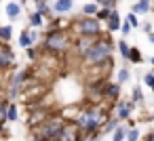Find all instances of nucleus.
I'll return each mask as SVG.
<instances>
[{
  "label": "nucleus",
  "mask_w": 154,
  "mask_h": 141,
  "mask_svg": "<svg viewBox=\"0 0 154 141\" xmlns=\"http://www.w3.org/2000/svg\"><path fill=\"white\" fill-rule=\"evenodd\" d=\"M112 51H114L112 42H110L108 38H101V36H99V38L93 42V46L85 51L82 61H85L87 65H95V63H99V61H103V59H110Z\"/></svg>",
  "instance_id": "1"
},
{
  "label": "nucleus",
  "mask_w": 154,
  "mask_h": 141,
  "mask_svg": "<svg viewBox=\"0 0 154 141\" xmlns=\"http://www.w3.org/2000/svg\"><path fill=\"white\" fill-rule=\"evenodd\" d=\"M72 36L66 30H49L47 38H45V51L49 53H63L68 49H72Z\"/></svg>",
  "instance_id": "2"
},
{
  "label": "nucleus",
  "mask_w": 154,
  "mask_h": 141,
  "mask_svg": "<svg viewBox=\"0 0 154 141\" xmlns=\"http://www.w3.org/2000/svg\"><path fill=\"white\" fill-rule=\"evenodd\" d=\"M63 124H66V120L61 116H47L34 128V137L36 139H45V141H53V139H57V135H59Z\"/></svg>",
  "instance_id": "3"
},
{
  "label": "nucleus",
  "mask_w": 154,
  "mask_h": 141,
  "mask_svg": "<svg viewBox=\"0 0 154 141\" xmlns=\"http://www.w3.org/2000/svg\"><path fill=\"white\" fill-rule=\"evenodd\" d=\"M72 32L78 34V36H101L99 21H97L93 15H85L82 19L74 21V23H72Z\"/></svg>",
  "instance_id": "4"
},
{
  "label": "nucleus",
  "mask_w": 154,
  "mask_h": 141,
  "mask_svg": "<svg viewBox=\"0 0 154 141\" xmlns=\"http://www.w3.org/2000/svg\"><path fill=\"white\" fill-rule=\"evenodd\" d=\"M26 78H30V72H28V70H21V72L15 74V78H13V82H11V99L17 97V93H19L21 84L26 82Z\"/></svg>",
  "instance_id": "5"
},
{
  "label": "nucleus",
  "mask_w": 154,
  "mask_h": 141,
  "mask_svg": "<svg viewBox=\"0 0 154 141\" xmlns=\"http://www.w3.org/2000/svg\"><path fill=\"white\" fill-rule=\"evenodd\" d=\"M57 139H61V141H68V139H80V130H78L76 124H63L61 130H59V135H57Z\"/></svg>",
  "instance_id": "6"
},
{
  "label": "nucleus",
  "mask_w": 154,
  "mask_h": 141,
  "mask_svg": "<svg viewBox=\"0 0 154 141\" xmlns=\"http://www.w3.org/2000/svg\"><path fill=\"white\" fill-rule=\"evenodd\" d=\"M99 36H78V40H76V53L82 57L85 55V51L87 49H91L93 46V42L97 40Z\"/></svg>",
  "instance_id": "7"
},
{
  "label": "nucleus",
  "mask_w": 154,
  "mask_h": 141,
  "mask_svg": "<svg viewBox=\"0 0 154 141\" xmlns=\"http://www.w3.org/2000/svg\"><path fill=\"white\" fill-rule=\"evenodd\" d=\"M13 51L9 49V46H2L0 44V70H7V68H11L13 65Z\"/></svg>",
  "instance_id": "8"
},
{
  "label": "nucleus",
  "mask_w": 154,
  "mask_h": 141,
  "mask_svg": "<svg viewBox=\"0 0 154 141\" xmlns=\"http://www.w3.org/2000/svg\"><path fill=\"white\" fill-rule=\"evenodd\" d=\"M106 23H108V32H116V30H118V26H120V15L112 9V11H110V15H108V19H106Z\"/></svg>",
  "instance_id": "9"
},
{
  "label": "nucleus",
  "mask_w": 154,
  "mask_h": 141,
  "mask_svg": "<svg viewBox=\"0 0 154 141\" xmlns=\"http://www.w3.org/2000/svg\"><path fill=\"white\" fill-rule=\"evenodd\" d=\"M19 13H21V4H19V2H9V4H7V15H9V19H17Z\"/></svg>",
  "instance_id": "10"
},
{
  "label": "nucleus",
  "mask_w": 154,
  "mask_h": 141,
  "mask_svg": "<svg viewBox=\"0 0 154 141\" xmlns=\"http://www.w3.org/2000/svg\"><path fill=\"white\" fill-rule=\"evenodd\" d=\"M118 93H120V86H118V84H106V86H103V97L118 99Z\"/></svg>",
  "instance_id": "11"
},
{
  "label": "nucleus",
  "mask_w": 154,
  "mask_h": 141,
  "mask_svg": "<svg viewBox=\"0 0 154 141\" xmlns=\"http://www.w3.org/2000/svg\"><path fill=\"white\" fill-rule=\"evenodd\" d=\"M129 110H131V103H120L116 107V118L118 120H127L129 118Z\"/></svg>",
  "instance_id": "12"
},
{
  "label": "nucleus",
  "mask_w": 154,
  "mask_h": 141,
  "mask_svg": "<svg viewBox=\"0 0 154 141\" xmlns=\"http://www.w3.org/2000/svg\"><path fill=\"white\" fill-rule=\"evenodd\" d=\"M53 9H55L57 13H68V11L72 9V0H57V2L53 4Z\"/></svg>",
  "instance_id": "13"
},
{
  "label": "nucleus",
  "mask_w": 154,
  "mask_h": 141,
  "mask_svg": "<svg viewBox=\"0 0 154 141\" xmlns=\"http://www.w3.org/2000/svg\"><path fill=\"white\" fill-rule=\"evenodd\" d=\"M150 11V2H143V0H137V2L133 4V13L141 15V13H148Z\"/></svg>",
  "instance_id": "14"
},
{
  "label": "nucleus",
  "mask_w": 154,
  "mask_h": 141,
  "mask_svg": "<svg viewBox=\"0 0 154 141\" xmlns=\"http://www.w3.org/2000/svg\"><path fill=\"white\" fill-rule=\"evenodd\" d=\"M127 59H131L133 63H141V61H143V57H141V53H139L137 49H131V46H129V53H127Z\"/></svg>",
  "instance_id": "15"
},
{
  "label": "nucleus",
  "mask_w": 154,
  "mask_h": 141,
  "mask_svg": "<svg viewBox=\"0 0 154 141\" xmlns=\"http://www.w3.org/2000/svg\"><path fill=\"white\" fill-rule=\"evenodd\" d=\"M7 107H9L7 99H5V97H0V124H5V122H7Z\"/></svg>",
  "instance_id": "16"
},
{
  "label": "nucleus",
  "mask_w": 154,
  "mask_h": 141,
  "mask_svg": "<svg viewBox=\"0 0 154 141\" xmlns=\"http://www.w3.org/2000/svg\"><path fill=\"white\" fill-rule=\"evenodd\" d=\"M11 30H13L11 26H2V28H0V40H5V42H9V40H11V34H13Z\"/></svg>",
  "instance_id": "17"
},
{
  "label": "nucleus",
  "mask_w": 154,
  "mask_h": 141,
  "mask_svg": "<svg viewBox=\"0 0 154 141\" xmlns=\"http://www.w3.org/2000/svg\"><path fill=\"white\" fill-rule=\"evenodd\" d=\"M125 128H127V126H114V128H112V130H114L112 139H114V141H122V139H125Z\"/></svg>",
  "instance_id": "18"
},
{
  "label": "nucleus",
  "mask_w": 154,
  "mask_h": 141,
  "mask_svg": "<svg viewBox=\"0 0 154 141\" xmlns=\"http://www.w3.org/2000/svg\"><path fill=\"white\" fill-rule=\"evenodd\" d=\"M19 118V110L15 105H9L7 107V120H17Z\"/></svg>",
  "instance_id": "19"
},
{
  "label": "nucleus",
  "mask_w": 154,
  "mask_h": 141,
  "mask_svg": "<svg viewBox=\"0 0 154 141\" xmlns=\"http://www.w3.org/2000/svg\"><path fill=\"white\" fill-rule=\"evenodd\" d=\"M125 139H129V141L139 139V130L137 128H125Z\"/></svg>",
  "instance_id": "20"
},
{
  "label": "nucleus",
  "mask_w": 154,
  "mask_h": 141,
  "mask_svg": "<svg viewBox=\"0 0 154 141\" xmlns=\"http://www.w3.org/2000/svg\"><path fill=\"white\" fill-rule=\"evenodd\" d=\"M30 23H32V26H40V23H42V13H40V11L32 13V15H30Z\"/></svg>",
  "instance_id": "21"
},
{
  "label": "nucleus",
  "mask_w": 154,
  "mask_h": 141,
  "mask_svg": "<svg viewBox=\"0 0 154 141\" xmlns=\"http://www.w3.org/2000/svg\"><path fill=\"white\" fill-rule=\"evenodd\" d=\"M19 44H21V46H26V49H28V46H32V38H30V34H28V32H23V34L19 36Z\"/></svg>",
  "instance_id": "22"
},
{
  "label": "nucleus",
  "mask_w": 154,
  "mask_h": 141,
  "mask_svg": "<svg viewBox=\"0 0 154 141\" xmlns=\"http://www.w3.org/2000/svg\"><path fill=\"white\" fill-rule=\"evenodd\" d=\"M95 11H97V4H95V2H89V4L82 7V13H85V15H95Z\"/></svg>",
  "instance_id": "23"
},
{
  "label": "nucleus",
  "mask_w": 154,
  "mask_h": 141,
  "mask_svg": "<svg viewBox=\"0 0 154 141\" xmlns=\"http://www.w3.org/2000/svg\"><path fill=\"white\" fill-rule=\"evenodd\" d=\"M95 4H97V7H108V9H114L116 0H95Z\"/></svg>",
  "instance_id": "24"
},
{
  "label": "nucleus",
  "mask_w": 154,
  "mask_h": 141,
  "mask_svg": "<svg viewBox=\"0 0 154 141\" xmlns=\"http://www.w3.org/2000/svg\"><path fill=\"white\" fill-rule=\"evenodd\" d=\"M118 51H120V55H122V57L127 59V53H129V44H127L125 40H120V42H118Z\"/></svg>",
  "instance_id": "25"
},
{
  "label": "nucleus",
  "mask_w": 154,
  "mask_h": 141,
  "mask_svg": "<svg viewBox=\"0 0 154 141\" xmlns=\"http://www.w3.org/2000/svg\"><path fill=\"white\" fill-rule=\"evenodd\" d=\"M127 80H129V70L122 68V70L118 72V82H127Z\"/></svg>",
  "instance_id": "26"
},
{
  "label": "nucleus",
  "mask_w": 154,
  "mask_h": 141,
  "mask_svg": "<svg viewBox=\"0 0 154 141\" xmlns=\"http://www.w3.org/2000/svg\"><path fill=\"white\" fill-rule=\"evenodd\" d=\"M143 82H146V86H150V88H152V86H154V74H152V72H148V74L143 76Z\"/></svg>",
  "instance_id": "27"
},
{
  "label": "nucleus",
  "mask_w": 154,
  "mask_h": 141,
  "mask_svg": "<svg viewBox=\"0 0 154 141\" xmlns=\"http://www.w3.org/2000/svg\"><path fill=\"white\" fill-rule=\"evenodd\" d=\"M133 101H143V93H141V88H139V86H135V88H133Z\"/></svg>",
  "instance_id": "28"
},
{
  "label": "nucleus",
  "mask_w": 154,
  "mask_h": 141,
  "mask_svg": "<svg viewBox=\"0 0 154 141\" xmlns=\"http://www.w3.org/2000/svg\"><path fill=\"white\" fill-rule=\"evenodd\" d=\"M127 21H129V26H131V28H139V19H137V17H135L133 13H131V15L127 17Z\"/></svg>",
  "instance_id": "29"
},
{
  "label": "nucleus",
  "mask_w": 154,
  "mask_h": 141,
  "mask_svg": "<svg viewBox=\"0 0 154 141\" xmlns=\"http://www.w3.org/2000/svg\"><path fill=\"white\" fill-rule=\"evenodd\" d=\"M118 30L122 32V36H127V34H131V30H133V28L129 26V21H125L122 26H118Z\"/></svg>",
  "instance_id": "30"
},
{
  "label": "nucleus",
  "mask_w": 154,
  "mask_h": 141,
  "mask_svg": "<svg viewBox=\"0 0 154 141\" xmlns=\"http://www.w3.org/2000/svg\"><path fill=\"white\" fill-rule=\"evenodd\" d=\"M28 57L34 61V59H38V51L36 49H32V46H28Z\"/></svg>",
  "instance_id": "31"
},
{
  "label": "nucleus",
  "mask_w": 154,
  "mask_h": 141,
  "mask_svg": "<svg viewBox=\"0 0 154 141\" xmlns=\"http://www.w3.org/2000/svg\"><path fill=\"white\" fill-rule=\"evenodd\" d=\"M143 2H150V0H143Z\"/></svg>",
  "instance_id": "32"
},
{
  "label": "nucleus",
  "mask_w": 154,
  "mask_h": 141,
  "mask_svg": "<svg viewBox=\"0 0 154 141\" xmlns=\"http://www.w3.org/2000/svg\"><path fill=\"white\" fill-rule=\"evenodd\" d=\"M0 130H2V124H0Z\"/></svg>",
  "instance_id": "33"
},
{
  "label": "nucleus",
  "mask_w": 154,
  "mask_h": 141,
  "mask_svg": "<svg viewBox=\"0 0 154 141\" xmlns=\"http://www.w3.org/2000/svg\"><path fill=\"white\" fill-rule=\"evenodd\" d=\"M21 2H26V0H21Z\"/></svg>",
  "instance_id": "34"
}]
</instances>
